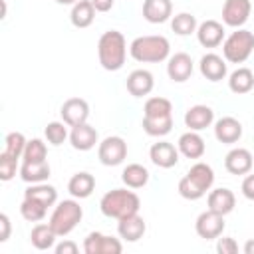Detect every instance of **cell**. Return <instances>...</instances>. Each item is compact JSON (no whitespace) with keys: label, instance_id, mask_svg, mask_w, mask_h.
<instances>
[{"label":"cell","instance_id":"3","mask_svg":"<svg viewBox=\"0 0 254 254\" xmlns=\"http://www.w3.org/2000/svg\"><path fill=\"white\" fill-rule=\"evenodd\" d=\"M99 208L107 218H123L129 214L139 212L141 208V198L127 189H113L109 192H105L99 200Z\"/></svg>","mask_w":254,"mask_h":254},{"label":"cell","instance_id":"26","mask_svg":"<svg viewBox=\"0 0 254 254\" xmlns=\"http://www.w3.org/2000/svg\"><path fill=\"white\" fill-rule=\"evenodd\" d=\"M93 189H95V179L85 171L75 173L67 183V190L73 198H87L93 192Z\"/></svg>","mask_w":254,"mask_h":254},{"label":"cell","instance_id":"41","mask_svg":"<svg viewBox=\"0 0 254 254\" xmlns=\"http://www.w3.org/2000/svg\"><path fill=\"white\" fill-rule=\"evenodd\" d=\"M216 252H218V254H236V252H238V244H236L234 238L222 236V238H218V242H216Z\"/></svg>","mask_w":254,"mask_h":254},{"label":"cell","instance_id":"1","mask_svg":"<svg viewBox=\"0 0 254 254\" xmlns=\"http://www.w3.org/2000/svg\"><path fill=\"white\" fill-rule=\"evenodd\" d=\"M97 58L103 69L117 71L123 67L127 58V42L125 36L117 30H107L101 34L97 42Z\"/></svg>","mask_w":254,"mask_h":254},{"label":"cell","instance_id":"36","mask_svg":"<svg viewBox=\"0 0 254 254\" xmlns=\"http://www.w3.org/2000/svg\"><path fill=\"white\" fill-rule=\"evenodd\" d=\"M26 137L20 133V131H12L6 135L4 139V153H8L10 157H16L20 159L24 155V149H26Z\"/></svg>","mask_w":254,"mask_h":254},{"label":"cell","instance_id":"14","mask_svg":"<svg viewBox=\"0 0 254 254\" xmlns=\"http://www.w3.org/2000/svg\"><path fill=\"white\" fill-rule=\"evenodd\" d=\"M145 230H147V224H145L143 216H139V212L129 214V216H123L117 222V232L127 242H137L139 238H143Z\"/></svg>","mask_w":254,"mask_h":254},{"label":"cell","instance_id":"38","mask_svg":"<svg viewBox=\"0 0 254 254\" xmlns=\"http://www.w3.org/2000/svg\"><path fill=\"white\" fill-rule=\"evenodd\" d=\"M16 169H18V159L16 157H10L8 153H0V179L2 181H10L14 175H16Z\"/></svg>","mask_w":254,"mask_h":254},{"label":"cell","instance_id":"35","mask_svg":"<svg viewBox=\"0 0 254 254\" xmlns=\"http://www.w3.org/2000/svg\"><path fill=\"white\" fill-rule=\"evenodd\" d=\"M48 149H46V143L42 139H30L26 143V149H24V155L22 159L28 161V163H42V161H48Z\"/></svg>","mask_w":254,"mask_h":254},{"label":"cell","instance_id":"17","mask_svg":"<svg viewBox=\"0 0 254 254\" xmlns=\"http://www.w3.org/2000/svg\"><path fill=\"white\" fill-rule=\"evenodd\" d=\"M153 85H155L153 73L147 71V69H133L127 75V91L133 97H145V95H149L153 91Z\"/></svg>","mask_w":254,"mask_h":254},{"label":"cell","instance_id":"40","mask_svg":"<svg viewBox=\"0 0 254 254\" xmlns=\"http://www.w3.org/2000/svg\"><path fill=\"white\" fill-rule=\"evenodd\" d=\"M121 250H123V244H121L117 238L103 234V240H101V254H119Z\"/></svg>","mask_w":254,"mask_h":254},{"label":"cell","instance_id":"18","mask_svg":"<svg viewBox=\"0 0 254 254\" xmlns=\"http://www.w3.org/2000/svg\"><path fill=\"white\" fill-rule=\"evenodd\" d=\"M200 73L208 79V81H220L226 77V60L220 58L218 54H204L198 62Z\"/></svg>","mask_w":254,"mask_h":254},{"label":"cell","instance_id":"11","mask_svg":"<svg viewBox=\"0 0 254 254\" xmlns=\"http://www.w3.org/2000/svg\"><path fill=\"white\" fill-rule=\"evenodd\" d=\"M252 165H254V157L244 147L230 149L224 157V167L230 175H248L252 171Z\"/></svg>","mask_w":254,"mask_h":254},{"label":"cell","instance_id":"10","mask_svg":"<svg viewBox=\"0 0 254 254\" xmlns=\"http://www.w3.org/2000/svg\"><path fill=\"white\" fill-rule=\"evenodd\" d=\"M62 119L67 127H75V125H81V123H87V117H89V105L85 99L81 97H69L64 101L62 109Z\"/></svg>","mask_w":254,"mask_h":254},{"label":"cell","instance_id":"24","mask_svg":"<svg viewBox=\"0 0 254 254\" xmlns=\"http://www.w3.org/2000/svg\"><path fill=\"white\" fill-rule=\"evenodd\" d=\"M95 6L91 4V0H77L73 6H71V14H69V20L75 28H87L93 24L95 20Z\"/></svg>","mask_w":254,"mask_h":254},{"label":"cell","instance_id":"20","mask_svg":"<svg viewBox=\"0 0 254 254\" xmlns=\"http://www.w3.org/2000/svg\"><path fill=\"white\" fill-rule=\"evenodd\" d=\"M214 137L224 145H232L242 137V123L234 117H220L214 123Z\"/></svg>","mask_w":254,"mask_h":254},{"label":"cell","instance_id":"34","mask_svg":"<svg viewBox=\"0 0 254 254\" xmlns=\"http://www.w3.org/2000/svg\"><path fill=\"white\" fill-rule=\"evenodd\" d=\"M147 117H159V115H173V103L167 97H149L143 107Z\"/></svg>","mask_w":254,"mask_h":254},{"label":"cell","instance_id":"6","mask_svg":"<svg viewBox=\"0 0 254 254\" xmlns=\"http://www.w3.org/2000/svg\"><path fill=\"white\" fill-rule=\"evenodd\" d=\"M254 52V34L244 28H236L222 42V56L228 64H244Z\"/></svg>","mask_w":254,"mask_h":254},{"label":"cell","instance_id":"37","mask_svg":"<svg viewBox=\"0 0 254 254\" xmlns=\"http://www.w3.org/2000/svg\"><path fill=\"white\" fill-rule=\"evenodd\" d=\"M44 135H46V139H48V143H52V145H62L69 135H67V127H65V123L64 121H52V123H48L46 125V129H44Z\"/></svg>","mask_w":254,"mask_h":254},{"label":"cell","instance_id":"7","mask_svg":"<svg viewBox=\"0 0 254 254\" xmlns=\"http://www.w3.org/2000/svg\"><path fill=\"white\" fill-rule=\"evenodd\" d=\"M125 157H127V143L123 137L109 135L97 147V159L105 167H117L125 161Z\"/></svg>","mask_w":254,"mask_h":254},{"label":"cell","instance_id":"28","mask_svg":"<svg viewBox=\"0 0 254 254\" xmlns=\"http://www.w3.org/2000/svg\"><path fill=\"white\" fill-rule=\"evenodd\" d=\"M228 87L232 93L236 95H242V93H248L252 87H254V71L248 69V67H238L230 73L228 77Z\"/></svg>","mask_w":254,"mask_h":254},{"label":"cell","instance_id":"45","mask_svg":"<svg viewBox=\"0 0 254 254\" xmlns=\"http://www.w3.org/2000/svg\"><path fill=\"white\" fill-rule=\"evenodd\" d=\"M113 2L115 0H91V4L95 6L97 12H109L113 8Z\"/></svg>","mask_w":254,"mask_h":254},{"label":"cell","instance_id":"29","mask_svg":"<svg viewBox=\"0 0 254 254\" xmlns=\"http://www.w3.org/2000/svg\"><path fill=\"white\" fill-rule=\"evenodd\" d=\"M173 129V115H159L147 117L143 115V131L151 137H165Z\"/></svg>","mask_w":254,"mask_h":254},{"label":"cell","instance_id":"9","mask_svg":"<svg viewBox=\"0 0 254 254\" xmlns=\"http://www.w3.org/2000/svg\"><path fill=\"white\" fill-rule=\"evenodd\" d=\"M194 230L200 238L204 240H214L222 234L224 230V216L214 212V210H204L196 216V222H194Z\"/></svg>","mask_w":254,"mask_h":254},{"label":"cell","instance_id":"44","mask_svg":"<svg viewBox=\"0 0 254 254\" xmlns=\"http://www.w3.org/2000/svg\"><path fill=\"white\" fill-rule=\"evenodd\" d=\"M54 248H56V254H75V252L79 250V248H77V244H75V242H71V240H64V242L56 244Z\"/></svg>","mask_w":254,"mask_h":254},{"label":"cell","instance_id":"5","mask_svg":"<svg viewBox=\"0 0 254 254\" xmlns=\"http://www.w3.org/2000/svg\"><path fill=\"white\" fill-rule=\"evenodd\" d=\"M81 218H83V208L79 206V202L67 198V200L58 202L48 222L58 236H67L81 222Z\"/></svg>","mask_w":254,"mask_h":254},{"label":"cell","instance_id":"23","mask_svg":"<svg viewBox=\"0 0 254 254\" xmlns=\"http://www.w3.org/2000/svg\"><path fill=\"white\" fill-rule=\"evenodd\" d=\"M173 4L171 0H145L143 2V18L149 24H163L171 18Z\"/></svg>","mask_w":254,"mask_h":254},{"label":"cell","instance_id":"27","mask_svg":"<svg viewBox=\"0 0 254 254\" xmlns=\"http://www.w3.org/2000/svg\"><path fill=\"white\" fill-rule=\"evenodd\" d=\"M56 238H58V234L54 232V228L50 226V222L48 224L38 222L32 228V232H30V242L38 250H50V248H54L56 246Z\"/></svg>","mask_w":254,"mask_h":254},{"label":"cell","instance_id":"15","mask_svg":"<svg viewBox=\"0 0 254 254\" xmlns=\"http://www.w3.org/2000/svg\"><path fill=\"white\" fill-rule=\"evenodd\" d=\"M97 139H99V135H97L95 127H91L89 123L75 125L69 131V143L77 151H89V149H93L97 145Z\"/></svg>","mask_w":254,"mask_h":254},{"label":"cell","instance_id":"13","mask_svg":"<svg viewBox=\"0 0 254 254\" xmlns=\"http://www.w3.org/2000/svg\"><path fill=\"white\" fill-rule=\"evenodd\" d=\"M196 40L202 48H216L224 42V26L216 20H204L196 28Z\"/></svg>","mask_w":254,"mask_h":254},{"label":"cell","instance_id":"21","mask_svg":"<svg viewBox=\"0 0 254 254\" xmlns=\"http://www.w3.org/2000/svg\"><path fill=\"white\" fill-rule=\"evenodd\" d=\"M177 147H179V153L185 155L187 159H200L204 155V151H206L204 139L196 131H190V129L179 137Z\"/></svg>","mask_w":254,"mask_h":254},{"label":"cell","instance_id":"32","mask_svg":"<svg viewBox=\"0 0 254 254\" xmlns=\"http://www.w3.org/2000/svg\"><path fill=\"white\" fill-rule=\"evenodd\" d=\"M46 212H48V206L46 204H42L36 198L24 196V200L20 204V214H22L24 220H28V222H40V220H44Z\"/></svg>","mask_w":254,"mask_h":254},{"label":"cell","instance_id":"43","mask_svg":"<svg viewBox=\"0 0 254 254\" xmlns=\"http://www.w3.org/2000/svg\"><path fill=\"white\" fill-rule=\"evenodd\" d=\"M10 230H12V224H10V218L6 212L0 214V242H6L10 238Z\"/></svg>","mask_w":254,"mask_h":254},{"label":"cell","instance_id":"47","mask_svg":"<svg viewBox=\"0 0 254 254\" xmlns=\"http://www.w3.org/2000/svg\"><path fill=\"white\" fill-rule=\"evenodd\" d=\"M58 4H75L77 0H56Z\"/></svg>","mask_w":254,"mask_h":254},{"label":"cell","instance_id":"30","mask_svg":"<svg viewBox=\"0 0 254 254\" xmlns=\"http://www.w3.org/2000/svg\"><path fill=\"white\" fill-rule=\"evenodd\" d=\"M121 181L129 189H141V187H145L149 183V171L139 163H131V165H127L123 169Z\"/></svg>","mask_w":254,"mask_h":254},{"label":"cell","instance_id":"19","mask_svg":"<svg viewBox=\"0 0 254 254\" xmlns=\"http://www.w3.org/2000/svg\"><path fill=\"white\" fill-rule=\"evenodd\" d=\"M214 121V111L208 105H192L185 113V125L190 131H202Z\"/></svg>","mask_w":254,"mask_h":254},{"label":"cell","instance_id":"39","mask_svg":"<svg viewBox=\"0 0 254 254\" xmlns=\"http://www.w3.org/2000/svg\"><path fill=\"white\" fill-rule=\"evenodd\" d=\"M101 240H103L101 232H89L83 240V252L85 254H101Z\"/></svg>","mask_w":254,"mask_h":254},{"label":"cell","instance_id":"31","mask_svg":"<svg viewBox=\"0 0 254 254\" xmlns=\"http://www.w3.org/2000/svg\"><path fill=\"white\" fill-rule=\"evenodd\" d=\"M24 196L36 198L46 206H54L58 200V190H56V187H52L48 183H34L24 190Z\"/></svg>","mask_w":254,"mask_h":254},{"label":"cell","instance_id":"46","mask_svg":"<svg viewBox=\"0 0 254 254\" xmlns=\"http://www.w3.org/2000/svg\"><path fill=\"white\" fill-rule=\"evenodd\" d=\"M244 254H254V238H250L246 244H244Z\"/></svg>","mask_w":254,"mask_h":254},{"label":"cell","instance_id":"22","mask_svg":"<svg viewBox=\"0 0 254 254\" xmlns=\"http://www.w3.org/2000/svg\"><path fill=\"white\" fill-rule=\"evenodd\" d=\"M206 202H208V210H214V212H218V214L226 216L228 212H232V210H234L236 196H234V192H232L230 189L220 187V189H214V190H210V192H208Z\"/></svg>","mask_w":254,"mask_h":254},{"label":"cell","instance_id":"16","mask_svg":"<svg viewBox=\"0 0 254 254\" xmlns=\"http://www.w3.org/2000/svg\"><path fill=\"white\" fill-rule=\"evenodd\" d=\"M167 73L177 83L187 81L192 75V60H190V56L185 54V52H179V54L171 56L169 64H167Z\"/></svg>","mask_w":254,"mask_h":254},{"label":"cell","instance_id":"33","mask_svg":"<svg viewBox=\"0 0 254 254\" xmlns=\"http://www.w3.org/2000/svg\"><path fill=\"white\" fill-rule=\"evenodd\" d=\"M171 28H173V32L179 34V36H190L192 32H196L198 24H196V18H194L192 14L181 12V14H177V16L171 20Z\"/></svg>","mask_w":254,"mask_h":254},{"label":"cell","instance_id":"12","mask_svg":"<svg viewBox=\"0 0 254 254\" xmlns=\"http://www.w3.org/2000/svg\"><path fill=\"white\" fill-rule=\"evenodd\" d=\"M149 159L153 161V165H157L161 169H171L179 163V147H175L169 141L153 143L149 149Z\"/></svg>","mask_w":254,"mask_h":254},{"label":"cell","instance_id":"25","mask_svg":"<svg viewBox=\"0 0 254 254\" xmlns=\"http://www.w3.org/2000/svg\"><path fill=\"white\" fill-rule=\"evenodd\" d=\"M50 165L48 161H42V163H28V161H22V167H20V179L24 183H44L50 179Z\"/></svg>","mask_w":254,"mask_h":254},{"label":"cell","instance_id":"4","mask_svg":"<svg viewBox=\"0 0 254 254\" xmlns=\"http://www.w3.org/2000/svg\"><path fill=\"white\" fill-rule=\"evenodd\" d=\"M129 54L141 64H159L169 58L171 44L165 36H139L131 42Z\"/></svg>","mask_w":254,"mask_h":254},{"label":"cell","instance_id":"8","mask_svg":"<svg viewBox=\"0 0 254 254\" xmlns=\"http://www.w3.org/2000/svg\"><path fill=\"white\" fill-rule=\"evenodd\" d=\"M252 12L250 0H224L222 4V22L230 28H242Z\"/></svg>","mask_w":254,"mask_h":254},{"label":"cell","instance_id":"42","mask_svg":"<svg viewBox=\"0 0 254 254\" xmlns=\"http://www.w3.org/2000/svg\"><path fill=\"white\" fill-rule=\"evenodd\" d=\"M242 194L248 198V200H254V175H246L244 181H242V187H240Z\"/></svg>","mask_w":254,"mask_h":254},{"label":"cell","instance_id":"2","mask_svg":"<svg viewBox=\"0 0 254 254\" xmlns=\"http://www.w3.org/2000/svg\"><path fill=\"white\" fill-rule=\"evenodd\" d=\"M214 171L206 163H194L189 173L179 181V194L187 200H198L212 189Z\"/></svg>","mask_w":254,"mask_h":254}]
</instances>
